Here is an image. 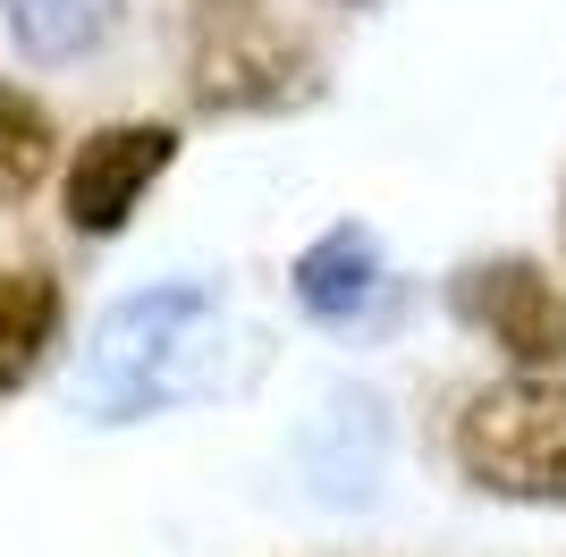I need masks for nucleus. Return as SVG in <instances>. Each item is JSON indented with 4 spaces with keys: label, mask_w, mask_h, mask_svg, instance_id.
Segmentation results:
<instances>
[{
    "label": "nucleus",
    "mask_w": 566,
    "mask_h": 557,
    "mask_svg": "<svg viewBox=\"0 0 566 557\" xmlns=\"http://www.w3.org/2000/svg\"><path fill=\"white\" fill-rule=\"evenodd\" d=\"M558 254H566V186H558Z\"/></svg>",
    "instance_id": "nucleus-11"
},
{
    "label": "nucleus",
    "mask_w": 566,
    "mask_h": 557,
    "mask_svg": "<svg viewBox=\"0 0 566 557\" xmlns=\"http://www.w3.org/2000/svg\"><path fill=\"white\" fill-rule=\"evenodd\" d=\"M51 161H60V127H51V111L25 85L0 76V203H25V195L51 178Z\"/></svg>",
    "instance_id": "nucleus-10"
},
{
    "label": "nucleus",
    "mask_w": 566,
    "mask_h": 557,
    "mask_svg": "<svg viewBox=\"0 0 566 557\" xmlns=\"http://www.w3.org/2000/svg\"><path fill=\"white\" fill-rule=\"evenodd\" d=\"M60 329H69V296H60V278L34 271V262L0 271V397H18L25 380L51 364Z\"/></svg>",
    "instance_id": "nucleus-8"
},
{
    "label": "nucleus",
    "mask_w": 566,
    "mask_h": 557,
    "mask_svg": "<svg viewBox=\"0 0 566 557\" xmlns=\"http://www.w3.org/2000/svg\"><path fill=\"white\" fill-rule=\"evenodd\" d=\"M322 93V69L305 43H287L254 0H195V43H187V102L203 118H271L305 111Z\"/></svg>",
    "instance_id": "nucleus-3"
},
{
    "label": "nucleus",
    "mask_w": 566,
    "mask_h": 557,
    "mask_svg": "<svg viewBox=\"0 0 566 557\" xmlns=\"http://www.w3.org/2000/svg\"><path fill=\"white\" fill-rule=\"evenodd\" d=\"M262 364V329L237 322L212 278H161L102 313L94 347L76 355V414L85 422H153L178 406H212L245 389Z\"/></svg>",
    "instance_id": "nucleus-1"
},
{
    "label": "nucleus",
    "mask_w": 566,
    "mask_h": 557,
    "mask_svg": "<svg viewBox=\"0 0 566 557\" xmlns=\"http://www.w3.org/2000/svg\"><path fill=\"white\" fill-rule=\"evenodd\" d=\"M178 161V127L169 118H111L69 153L60 169V211L76 237H118L144 211V195L169 178Z\"/></svg>",
    "instance_id": "nucleus-5"
},
{
    "label": "nucleus",
    "mask_w": 566,
    "mask_h": 557,
    "mask_svg": "<svg viewBox=\"0 0 566 557\" xmlns=\"http://www.w3.org/2000/svg\"><path fill=\"white\" fill-rule=\"evenodd\" d=\"M457 473L507 507H566V380L507 371L457 414Z\"/></svg>",
    "instance_id": "nucleus-2"
},
{
    "label": "nucleus",
    "mask_w": 566,
    "mask_h": 557,
    "mask_svg": "<svg viewBox=\"0 0 566 557\" xmlns=\"http://www.w3.org/2000/svg\"><path fill=\"white\" fill-rule=\"evenodd\" d=\"M118 9L127 0H0V25L34 69H76V60H94L111 43Z\"/></svg>",
    "instance_id": "nucleus-9"
},
{
    "label": "nucleus",
    "mask_w": 566,
    "mask_h": 557,
    "mask_svg": "<svg viewBox=\"0 0 566 557\" xmlns=\"http://www.w3.org/2000/svg\"><path fill=\"white\" fill-rule=\"evenodd\" d=\"M380 237L364 229V220H338V229H322L305 245V254L287 262V296H296V313L322 329H347L364 304L380 296Z\"/></svg>",
    "instance_id": "nucleus-7"
},
{
    "label": "nucleus",
    "mask_w": 566,
    "mask_h": 557,
    "mask_svg": "<svg viewBox=\"0 0 566 557\" xmlns=\"http://www.w3.org/2000/svg\"><path fill=\"white\" fill-rule=\"evenodd\" d=\"M440 304L507 371H566V278H549L533 254H482L449 271Z\"/></svg>",
    "instance_id": "nucleus-4"
},
{
    "label": "nucleus",
    "mask_w": 566,
    "mask_h": 557,
    "mask_svg": "<svg viewBox=\"0 0 566 557\" xmlns=\"http://www.w3.org/2000/svg\"><path fill=\"white\" fill-rule=\"evenodd\" d=\"M338 9H373V0H338Z\"/></svg>",
    "instance_id": "nucleus-12"
},
{
    "label": "nucleus",
    "mask_w": 566,
    "mask_h": 557,
    "mask_svg": "<svg viewBox=\"0 0 566 557\" xmlns=\"http://www.w3.org/2000/svg\"><path fill=\"white\" fill-rule=\"evenodd\" d=\"M305 456V490L322 507H373L380 498V464H389V414L373 389H338L331 414H313V431L296 440Z\"/></svg>",
    "instance_id": "nucleus-6"
}]
</instances>
